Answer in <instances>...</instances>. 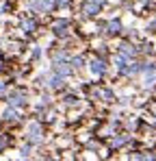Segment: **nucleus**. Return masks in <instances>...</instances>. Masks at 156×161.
<instances>
[{
    "mask_svg": "<svg viewBox=\"0 0 156 161\" xmlns=\"http://www.w3.org/2000/svg\"><path fill=\"white\" fill-rule=\"evenodd\" d=\"M0 92H2V85H0Z\"/></svg>",
    "mask_w": 156,
    "mask_h": 161,
    "instance_id": "obj_1",
    "label": "nucleus"
}]
</instances>
